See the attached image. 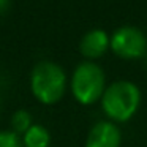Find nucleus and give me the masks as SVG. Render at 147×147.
Segmentation results:
<instances>
[{
  "label": "nucleus",
  "instance_id": "nucleus-7",
  "mask_svg": "<svg viewBox=\"0 0 147 147\" xmlns=\"http://www.w3.org/2000/svg\"><path fill=\"white\" fill-rule=\"evenodd\" d=\"M22 144H24V147H49V144H51V133L43 125L33 123L22 134Z\"/></svg>",
  "mask_w": 147,
  "mask_h": 147
},
{
  "label": "nucleus",
  "instance_id": "nucleus-9",
  "mask_svg": "<svg viewBox=\"0 0 147 147\" xmlns=\"http://www.w3.org/2000/svg\"><path fill=\"white\" fill-rule=\"evenodd\" d=\"M0 147H24L22 138L13 130L0 131Z\"/></svg>",
  "mask_w": 147,
  "mask_h": 147
},
{
  "label": "nucleus",
  "instance_id": "nucleus-6",
  "mask_svg": "<svg viewBox=\"0 0 147 147\" xmlns=\"http://www.w3.org/2000/svg\"><path fill=\"white\" fill-rule=\"evenodd\" d=\"M111 51V35L103 29H92L82 35L79 41V52L86 60L95 62Z\"/></svg>",
  "mask_w": 147,
  "mask_h": 147
},
{
  "label": "nucleus",
  "instance_id": "nucleus-2",
  "mask_svg": "<svg viewBox=\"0 0 147 147\" xmlns=\"http://www.w3.org/2000/svg\"><path fill=\"white\" fill-rule=\"evenodd\" d=\"M68 87L65 70L52 60H40L30 73V92L36 101L51 106L63 98Z\"/></svg>",
  "mask_w": 147,
  "mask_h": 147
},
{
  "label": "nucleus",
  "instance_id": "nucleus-5",
  "mask_svg": "<svg viewBox=\"0 0 147 147\" xmlns=\"http://www.w3.org/2000/svg\"><path fill=\"white\" fill-rule=\"evenodd\" d=\"M122 131L111 120H100L90 128L84 147H120Z\"/></svg>",
  "mask_w": 147,
  "mask_h": 147
},
{
  "label": "nucleus",
  "instance_id": "nucleus-1",
  "mask_svg": "<svg viewBox=\"0 0 147 147\" xmlns=\"http://www.w3.org/2000/svg\"><path fill=\"white\" fill-rule=\"evenodd\" d=\"M141 96V89L133 81L120 79L108 84L100 103L108 120L114 123H125L138 112Z\"/></svg>",
  "mask_w": 147,
  "mask_h": 147
},
{
  "label": "nucleus",
  "instance_id": "nucleus-4",
  "mask_svg": "<svg viewBox=\"0 0 147 147\" xmlns=\"http://www.w3.org/2000/svg\"><path fill=\"white\" fill-rule=\"evenodd\" d=\"M111 51L122 60H139L147 54V35L134 26H122L111 33Z\"/></svg>",
  "mask_w": 147,
  "mask_h": 147
},
{
  "label": "nucleus",
  "instance_id": "nucleus-3",
  "mask_svg": "<svg viewBox=\"0 0 147 147\" xmlns=\"http://www.w3.org/2000/svg\"><path fill=\"white\" fill-rule=\"evenodd\" d=\"M106 87L105 70L96 62L84 60L73 70L70 90L73 98L82 106H92L101 100Z\"/></svg>",
  "mask_w": 147,
  "mask_h": 147
},
{
  "label": "nucleus",
  "instance_id": "nucleus-8",
  "mask_svg": "<svg viewBox=\"0 0 147 147\" xmlns=\"http://www.w3.org/2000/svg\"><path fill=\"white\" fill-rule=\"evenodd\" d=\"M10 123H11V130L21 136V134H24L33 125L32 114H30L27 109H18V111H14L13 115H11Z\"/></svg>",
  "mask_w": 147,
  "mask_h": 147
},
{
  "label": "nucleus",
  "instance_id": "nucleus-10",
  "mask_svg": "<svg viewBox=\"0 0 147 147\" xmlns=\"http://www.w3.org/2000/svg\"><path fill=\"white\" fill-rule=\"evenodd\" d=\"M10 3H11V0H0V14H3L10 8Z\"/></svg>",
  "mask_w": 147,
  "mask_h": 147
}]
</instances>
